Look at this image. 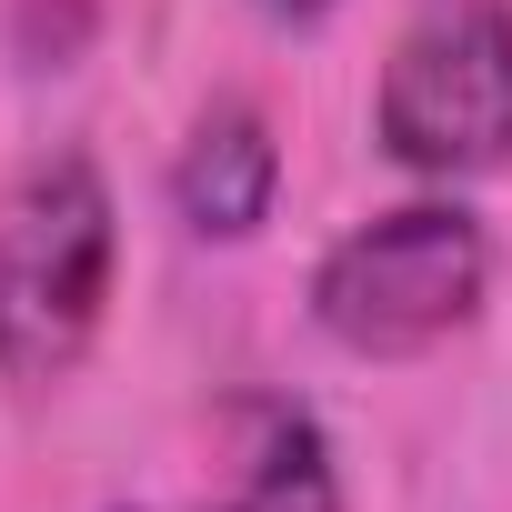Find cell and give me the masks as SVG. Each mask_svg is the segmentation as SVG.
I'll list each match as a JSON object with an SVG mask.
<instances>
[{"instance_id":"1","label":"cell","mask_w":512,"mask_h":512,"mask_svg":"<svg viewBox=\"0 0 512 512\" xmlns=\"http://www.w3.org/2000/svg\"><path fill=\"white\" fill-rule=\"evenodd\" d=\"M111 302V191L81 151H51L0 201V382H71Z\"/></svg>"},{"instance_id":"2","label":"cell","mask_w":512,"mask_h":512,"mask_svg":"<svg viewBox=\"0 0 512 512\" xmlns=\"http://www.w3.org/2000/svg\"><path fill=\"white\" fill-rule=\"evenodd\" d=\"M492 292V241L462 201H402L362 231H342L312 272V322L362 352V362H402L452 342Z\"/></svg>"},{"instance_id":"3","label":"cell","mask_w":512,"mask_h":512,"mask_svg":"<svg viewBox=\"0 0 512 512\" xmlns=\"http://www.w3.org/2000/svg\"><path fill=\"white\" fill-rule=\"evenodd\" d=\"M372 131L402 171H432V181L512 161V11L502 0H462L392 51Z\"/></svg>"},{"instance_id":"4","label":"cell","mask_w":512,"mask_h":512,"mask_svg":"<svg viewBox=\"0 0 512 512\" xmlns=\"http://www.w3.org/2000/svg\"><path fill=\"white\" fill-rule=\"evenodd\" d=\"M272 191H282V141L272 121L251 111V101H211L201 131L181 141L171 161V201L201 241H241V231H262L272 221Z\"/></svg>"},{"instance_id":"5","label":"cell","mask_w":512,"mask_h":512,"mask_svg":"<svg viewBox=\"0 0 512 512\" xmlns=\"http://www.w3.org/2000/svg\"><path fill=\"white\" fill-rule=\"evenodd\" d=\"M211 512H342L322 432L292 402H262V412H251V442H241V472H231V492Z\"/></svg>"},{"instance_id":"6","label":"cell","mask_w":512,"mask_h":512,"mask_svg":"<svg viewBox=\"0 0 512 512\" xmlns=\"http://www.w3.org/2000/svg\"><path fill=\"white\" fill-rule=\"evenodd\" d=\"M262 11H272V21H322L332 0H262Z\"/></svg>"}]
</instances>
